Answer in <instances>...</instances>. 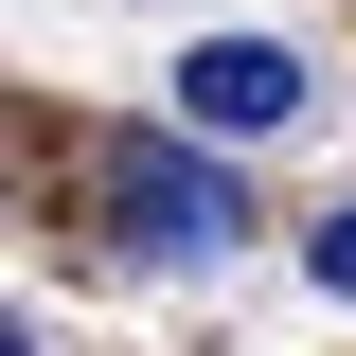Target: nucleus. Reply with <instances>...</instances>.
<instances>
[{
  "instance_id": "f257e3e1",
  "label": "nucleus",
  "mask_w": 356,
  "mask_h": 356,
  "mask_svg": "<svg viewBox=\"0 0 356 356\" xmlns=\"http://www.w3.org/2000/svg\"><path fill=\"white\" fill-rule=\"evenodd\" d=\"M89 214H107L125 267H161V285H214V267L267 250V196L214 161V125H107L89 143Z\"/></svg>"
},
{
  "instance_id": "f03ea898",
  "label": "nucleus",
  "mask_w": 356,
  "mask_h": 356,
  "mask_svg": "<svg viewBox=\"0 0 356 356\" xmlns=\"http://www.w3.org/2000/svg\"><path fill=\"white\" fill-rule=\"evenodd\" d=\"M321 72L285 36H178V125H214V143H267V125H303Z\"/></svg>"
},
{
  "instance_id": "7ed1b4c3",
  "label": "nucleus",
  "mask_w": 356,
  "mask_h": 356,
  "mask_svg": "<svg viewBox=\"0 0 356 356\" xmlns=\"http://www.w3.org/2000/svg\"><path fill=\"white\" fill-rule=\"evenodd\" d=\"M303 285H321V303H356V196H321V214H303Z\"/></svg>"
}]
</instances>
